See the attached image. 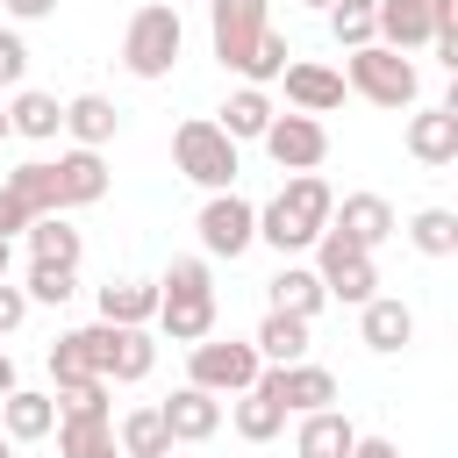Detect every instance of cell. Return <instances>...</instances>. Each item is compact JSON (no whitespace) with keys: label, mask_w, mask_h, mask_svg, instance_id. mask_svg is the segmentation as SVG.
<instances>
[{"label":"cell","mask_w":458,"mask_h":458,"mask_svg":"<svg viewBox=\"0 0 458 458\" xmlns=\"http://www.w3.org/2000/svg\"><path fill=\"white\" fill-rule=\"evenodd\" d=\"M21 315H29V293L0 279V336H7V329H21Z\"/></svg>","instance_id":"38"},{"label":"cell","mask_w":458,"mask_h":458,"mask_svg":"<svg viewBox=\"0 0 458 458\" xmlns=\"http://www.w3.org/2000/svg\"><path fill=\"white\" fill-rule=\"evenodd\" d=\"M215 129H222L229 143H250V136H265V129H272V100H265V86H243V93H229Z\"/></svg>","instance_id":"27"},{"label":"cell","mask_w":458,"mask_h":458,"mask_svg":"<svg viewBox=\"0 0 458 458\" xmlns=\"http://www.w3.org/2000/svg\"><path fill=\"white\" fill-rule=\"evenodd\" d=\"M408 243H415L422 258H451V250H458V215H451V208H422V215L408 222Z\"/></svg>","instance_id":"32"},{"label":"cell","mask_w":458,"mask_h":458,"mask_svg":"<svg viewBox=\"0 0 458 458\" xmlns=\"http://www.w3.org/2000/svg\"><path fill=\"white\" fill-rule=\"evenodd\" d=\"M329 208H336V193L315 179V172H293L265 208H258V236L286 258V250H308L322 229H329Z\"/></svg>","instance_id":"1"},{"label":"cell","mask_w":458,"mask_h":458,"mask_svg":"<svg viewBox=\"0 0 458 458\" xmlns=\"http://www.w3.org/2000/svg\"><path fill=\"white\" fill-rule=\"evenodd\" d=\"M29 301H43V308H64L72 293H79V272L72 265H29V286H21Z\"/></svg>","instance_id":"35"},{"label":"cell","mask_w":458,"mask_h":458,"mask_svg":"<svg viewBox=\"0 0 458 458\" xmlns=\"http://www.w3.org/2000/svg\"><path fill=\"white\" fill-rule=\"evenodd\" d=\"M258 372H265V358L250 351V344H222V336H200L193 351H186V386H200V394H243V386H258Z\"/></svg>","instance_id":"6"},{"label":"cell","mask_w":458,"mask_h":458,"mask_svg":"<svg viewBox=\"0 0 458 458\" xmlns=\"http://www.w3.org/2000/svg\"><path fill=\"white\" fill-rule=\"evenodd\" d=\"M322 301H329V293H322L315 265H279V272H272V308H279V315L315 322V308H322Z\"/></svg>","instance_id":"26"},{"label":"cell","mask_w":458,"mask_h":458,"mask_svg":"<svg viewBox=\"0 0 458 458\" xmlns=\"http://www.w3.org/2000/svg\"><path fill=\"white\" fill-rule=\"evenodd\" d=\"M7 258H14V243H7V236H0V279H7Z\"/></svg>","instance_id":"42"},{"label":"cell","mask_w":458,"mask_h":458,"mask_svg":"<svg viewBox=\"0 0 458 458\" xmlns=\"http://www.w3.org/2000/svg\"><path fill=\"white\" fill-rule=\"evenodd\" d=\"M50 379H57V386H86V379H100V372H93V351H86L79 329L50 344Z\"/></svg>","instance_id":"34"},{"label":"cell","mask_w":458,"mask_h":458,"mask_svg":"<svg viewBox=\"0 0 458 458\" xmlns=\"http://www.w3.org/2000/svg\"><path fill=\"white\" fill-rule=\"evenodd\" d=\"M408 150L422 157V165H451L458 157V107H422L415 122H408Z\"/></svg>","instance_id":"19"},{"label":"cell","mask_w":458,"mask_h":458,"mask_svg":"<svg viewBox=\"0 0 458 458\" xmlns=\"http://www.w3.org/2000/svg\"><path fill=\"white\" fill-rule=\"evenodd\" d=\"M165 458H172V451H165Z\"/></svg>","instance_id":"47"},{"label":"cell","mask_w":458,"mask_h":458,"mask_svg":"<svg viewBox=\"0 0 458 458\" xmlns=\"http://www.w3.org/2000/svg\"><path fill=\"white\" fill-rule=\"evenodd\" d=\"M57 415H107V379H86V386H57Z\"/></svg>","instance_id":"36"},{"label":"cell","mask_w":458,"mask_h":458,"mask_svg":"<svg viewBox=\"0 0 458 458\" xmlns=\"http://www.w3.org/2000/svg\"><path fill=\"white\" fill-rule=\"evenodd\" d=\"M100 458H122V451H100Z\"/></svg>","instance_id":"45"},{"label":"cell","mask_w":458,"mask_h":458,"mask_svg":"<svg viewBox=\"0 0 458 458\" xmlns=\"http://www.w3.org/2000/svg\"><path fill=\"white\" fill-rule=\"evenodd\" d=\"M122 458H165L172 451V437H165V415L157 408H136V415H122V444H114Z\"/></svg>","instance_id":"31"},{"label":"cell","mask_w":458,"mask_h":458,"mask_svg":"<svg viewBox=\"0 0 458 458\" xmlns=\"http://www.w3.org/2000/svg\"><path fill=\"white\" fill-rule=\"evenodd\" d=\"M258 143H265V157H272L279 172H315V165L329 157V129H322L315 114H272V129H265Z\"/></svg>","instance_id":"11"},{"label":"cell","mask_w":458,"mask_h":458,"mask_svg":"<svg viewBox=\"0 0 458 458\" xmlns=\"http://www.w3.org/2000/svg\"><path fill=\"white\" fill-rule=\"evenodd\" d=\"M172 165H179L193 186H208V193H229V186H236V143H229L215 122H179V129H172Z\"/></svg>","instance_id":"5"},{"label":"cell","mask_w":458,"mask_h":458,"mask_svg":"<svg viewBox=\"0 0 458 458\" xmlns=\"http://www.w3.org/2000/svg\"><path fill=\"white\" fill-rule=\"evenodd\" d=\"M258 386H265L286 415H315V408L336 401V372H322V365H308V358H301V365H265Z\"/></svg>","instance_id":"12"},{"label":"cell","mask_w":458,"mask_h":458,"mask_svg":"<svg viewBox=\"0 0 458 458\" xmlns=\"http://www.w3.org/2000/svg\"><path fill=\"white\" fill-rule=\"evenodd\" d=\"M351 458H401V451H394L386 437H358V444H351Z\"/></svg>","instance_id":"39"},{"label":"cell","mask_w":458,"mask_h":458,"mask_svg":"<svg viewBox=\"0 0 458 458\" xmlns=\"http://www.w3.org/2000/svg\"><path fill=\"white\" fill-rule=\"evenodd\" d=\"M86 336V351H93V372L100 379H143L150 365H157V344H150V329H122V322H93V329H79Z\"/></svg>","instance_id":"9"},{"label":"cell","mask_w":458,"mask_h":458,"mask_svg":"<svg viewBox=\"0 0 458 458\" xmlns=\"http://www.w3.org/2000/svg\"><path fill=\"white\" fill-rule=\"evenodd\" d=\"M64 129L79 136V150H100V143L122 129V107H114L107 93H79V100H64Z\"/></svg>","instance_id":"22"},{"label":"cell","mask_w":458,"mask_h":458,"mask_svg":"<svg viewBox=\"0 0 458 458\" xmlns=\"http://www.w3.org/2000/svg\"><path fill=\"white\" fill-rule=\"evenodd\" d=\"M315 279H322V293H336V301H372V286H379V272H372V250H358L344 229H322L315 236Z\"/></svg>","instance_id":"7"},{"label":"cell","mask_w":458,"mask_h":458,"mask_svg":"<svg viewBox=\"0 0 458 458\" xmlns=\"http://www.w3.org/2000/svg\"><path fill=\"white\" fill-rule=\"evenodd\" d=\"M172 344H200L215 336V279H208V258H172V272L157 279V315H150Z\"/></svg>","instance_id":"2"},{"label":"cell","mask_w":458,"mask_h":458,"mask_svg":"<svg viewBox=\"0 0 458 458\" xmlns=\"http://www.w3.org/2000/svg\"><path fill=\"white\" fill-rule=\"evenodd\" d=\"M0 422H7V444H36V437L57 429V394L14 386V394H0Z\"/></svg>","instance_id":"18"},{"label":"cell","mask_w":458,"mask_h":458,"mask_svg":"<svg viewBox=\"0 0 458 458\" xmlns=\"http://www.w3.org/2000/svg\"><path fill=\"white\" fill-rule=\"evenodd\" d=\"M7 129H14V136H36V143H50V136L64 129V107H57L50 93H14V107H7Z\"/></svg>","instance_id":"30"},{"label":"cell","mask_w":458,"mask_h":458,"mask_svg":"<svg viewBox=\"0 0 458 458\" xmlns=\"http://www.w3.org/2000/svg\"><path fill=\"white\" fill-rule=\"evenodd\" d=\"M179 43H186V29H179V7L150 0V7H136V14H129V36H122V64H129L136 79H165V72L179 64Z\"/></svg>","instance_id":"3"},{"label":"cell","mask_w":458,"mask_h":458,"mask_svg":"<svg viewBox=\"0 0 458 458\" xmlns=\"http://www.w3.org/2000/svg\"><path fill=\"white\" fill-rule=\"evenodd\" d=\"M344 86L365 93L372 107H408V100L422 93V72H415V57H401V50H386V43H365V50H351Z\"/></svg>","instance_id":"4"},{"label":"cell","mask_w":458,"mask_h":458,"mask_svg":"<svg viewBox=\"0 0 458 458\" xmlns=\"http://www.w3.org/2000/svg\"><path fill=\"white\" fill-rule=\"evenodd\" d=\"M372 7L379 0H329L322 14H329V36L344 43V50H365L372 43Z\"/></svg>","instance_id":"33"},{"label":"cell","mask_w":458,"mask_h":458,"mask_svg":"<svg viewBox=\"0 0 458 458\" xmlns=\"http://www.w3.org/2000/svg\"><path fill=\"white\" fill-rule=\"evenodd\" d=\"M279 429H286V408H279L265 386H243V394H236V437H243V444H272Z\"/></svg>","instance_id":"28"},{"label":"cell","mask_w":458,"mask_h":458,"mask_svg":"<svg viewBox=\"0 0 458 458\" xmlns=\"http://www.w3.org/2000/svg\"><path fill=\"white\" fill-rule=\"evenodd\" d=\"M0 458H14V444H7V437H0Z\"/></svg>","instance_id":"44"},{"label":"cell","mask_w":458,"mask_h":458,"mask_svg":"<svg viewBox=\"0 0 458 458\" xmlns=\"http://www.w3.org/2000/svg\"><path fill=\"white\" fill-rule=\"evenodd\" d=\"M0 394H14V358L0 351Z\"/></svg>","instance_id":"41"},{"label":"cell","mask_w":458,"mask_h":458,"mask_svg":"<svg viewBox=\"0 0 458 458\" xmlns=\"http://www.w3.org/2000/svg\"><path fill=\"white\" fill-rule=\"evenodd\" d=\"M21 72H29V43L14 29H0V86H21Z\"/></svg>","instance_id":"37"},{"label":"cell","mask_w":458,"mask_h":458,"mask_svg":"<svg viewBox=\"0 0 458 458\" xmlns=\"http://www.w3.org/2000/svg\"><path fill=\"white\" fill-rule=\"evenodd\" d=\"M50 186H57V208H93V200L107 193L100 150H64V157L50 165Z\"/></svg>","instance_id":"17"},{"label":"cell","mask_w":458,"mask_h":458,"mask_svg":"<svg viewBox=\"0 0 458 458\" xmlns=\"http://www.w3.org/2000/svg\"><path fill=\"white\" fill-rule=\"evenodd\" d=\"M265 0H215V14H208V36H215V57L229 64V72H243L250 79V64H258V43H265Z\"/></svg>","instance_id":"8"},{"label":"cell","mask_w":458,"mask_h":458,"mask_svg":"<svg viewBox=\"0 0 458 458\" xmlns=\"http://www.w3.org/2000/svg\"><path fill=\"white\" fill-rule=\"evenodd\" d=\"M200 250L208 258H243L250 243H258V208L229 186V193H208V208H200Z\"/></svg>","instance_id":"10"},{"label":"cell","mask_w":458,"mask_h":458,"mask_svg":"<svg viewBox=\"0 0 458 458\" xmlns=\"http://www.w3.org/2000/svg\"><path fill=\"white\" fill-rule=\"evenodd\" d=\"M21 236H29L36 265H72V272H79V258H86V236H79L64 215H43V222H29Z\"/></svg>","instance_id":"25"},{"label":"cell","mask_w":458,"mask_h":458,"mask_svg":"<svg viewBox=\"0 0 458 458\" xmlns=\"http://www.w3.org/2000/svg\"><path fill=\"white\" fill-rule=\"evenodd\" d=\"M329 229H344L358 250H379L401 222H394V200L386 193H344V208H329Z\"/></svg>","instance_id":"14"},{"label":"cell","mask_w":458,"mask_h":458,"mask_svg":"<svg viewBox=\"0 0 458 458\" xmlns=\"http://www.w3.org/2000/svg\"><path fill=\"white\" fill-rule=\"evenodd\" d=\"M279 79H286V100H293L301 114H329V107H344V93H351V86H344V72L308 64V57H293Z\"/></svg>","instance_id":"16"},{"label":"cell","mask_w":458,"mask_h":458,"mask_svg":"<svg viewBox=\"0 0 458 458\" xmlns=\"http://www.w3.org/2000/svg\"><path fill=\"white\" fill-rule=\"evenodd\" d=\"M437 36V0H379L372 7V43H386V50H422Z\"/></svg>","instance_id":"13"},{"label":"cell","mask_w":458,"mask_h":458,"mask_svg":"<svg viewBox=\"0 0 458 458\" xmlns=\"http://www.w3.org/2000/svg\"><path fill=\"white\" fill-rule=\"evenodd\" d=\"M351 444H358L351 415H336V408L301 415V437H293V451H301V458H351Z\"/></svg>","instance_id":"21"},{"label":"cell","mask_w":458,"mask_h":458,"mask_svg":"<svg viewBox=\"0 0 458 458\" xmlns=\"http://www.w3.org/2000/svg\"><path fill=\"white\" fill-rule=\"evenodd\" d=\"M100 451H114L107 415H57V458H100Z\"/></svg>","instance_id":"29"},{"label":"cell","mask_w":458,"mask_h":458,"mask_svg":"<svg viewBox=\"0 0 458 458\" xmlns=\"http://www.w3.org/2000/svg\"><path fill=\"white\" fill-rule=\"evenodd\" d=\"M150 315H157V286H150V279H107V286H100V322L143 329Z\"/></svg>","instance_id":"23"},{"label":"cell","mask_w":458,"mask_h":458,"mask_svg":"<svg viewBox=\"0 0 458 458\" xmlns=\"http://www.w3.org/2000/svg\"><path fill=\"white\" fill-rule=\"evenodd\" d=\"M157 415H165V437H172V444H208V437L222 429V401H215V394H200V386L165 394V401H157Z\"/></svg>","instance_id":"15"},{"label":"cell","mask_w":458,"mask_h":458,"mask_svg":"<svg viewBox=\"0 0 458 458\" xmlns=\"http://www.w3.org/2000/svg\"><path fill=\"white\" fill-rule=\"evenodd\" d=\"M358 329H365V344H372V351H386V358L415 344V315H408V301H386V293H372V301H365Z\"/></svg>","instance_id":"20"},{"label":"cell","mask_w":458,"mask_h":458,"mask_svg":"<svg viewBox=\"0 0 458 458\" xmlns=\"http://www.w3.org/2000/svg\"><path fill=\"white\" fill-rule=\"evenodd\" d=\"M7 136H14V129H7V107H0V143H7Z\"/></svg>","instance_id":"43"},{"label":"cell","mask_w":458,"mask_h":458,"mask_svg":"<svg viewBox=\"0 0 458 458\" xmlns=\"http://www.w3.org/2000/svg\"><path fill=\"white\" fill-rule=\"evenodd\" d=\"M50 7H57V0H7V14H14V21H36V14H50Z\"/></svg>","instance_id":"40"},{"label":"cell","mask_w":458,"mask_h":458,"mask_svg":"<svg viewBox=\"0 0 458 458\" xmlns=\"http://www.w3.org/2000/svg\"><path fill=\"white\" fill-rule=\"evenodd\" d=\"M308 7H329V0H308Z\"/></svg>","instance_id":"46"},{"label":"cell","mask_w":458,"mask_h":458,"mask_svg":"<svg viewBox=\"0 0 458 458\" xmlns=\"http://www.w3.org/2000/svg\"><path fill=\"white\" fill-rule=\"evenodd\" d=\"M250 351H258L265 365H301V358H308V322H301V315H279V308H272V315L258 322Z\"/></svg>","instance_id":"24"}]
</instances>
